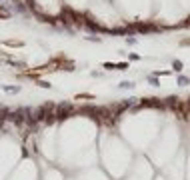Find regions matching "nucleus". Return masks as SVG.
<instances>
[{"label": "nucleus", "instance_id": "4", "mask_svg": "<svg viewBox=\"0 0 190 180\" xmlns=\"http://www.w3.org/2000/svg\"><path fill=\"white\" fill-rule=\"evenodd\" d=\"M8 46H22V40H8Z\"/></svg>", "mask_w": 190, "mask_h": 180}, {"label": "nucleus", "instance_id": "2", "mask_svg": "<svg viewBox=\"0 0 190 180\" xmlns=\"http://www.w3.org/2000/svg\"><path fill=\"white\" fill-rule=\"evenodd\" d=\"M0 18H10V10L2 4H0Z\"/></svg>", "mask_w": 190, "mask_h": 180}, {"label": "nucleus", "instance_id": "1", "mask_svg": "<svg viewBox=\"0 0 190 180\" xmlns=\"http://www.w3.org/2000/svg\"><path fill=\"white\" fill-rule=\"evenodd\" d=\"M72 112V108L70 106H64V104H62V106H58V112H56V116H58V118H68V114Z\"/></svg>", "mask_w": 190, "mask_h": 180}, {"label": "nucleus", "instance_id": "3", "mask_svg": "<svg viewBox=\"0 0 190 180\" xmlns=\"http://www.w3.org/2000/svg\"><path fill=\"white\" fill-rule=\"evenodd\" d=\"M172 68H174L176 72H180V70H182V62H180V60H174V62H172Z\"/></svg>", "mask_w": 190, "mask_h": 180}]
</instances>
